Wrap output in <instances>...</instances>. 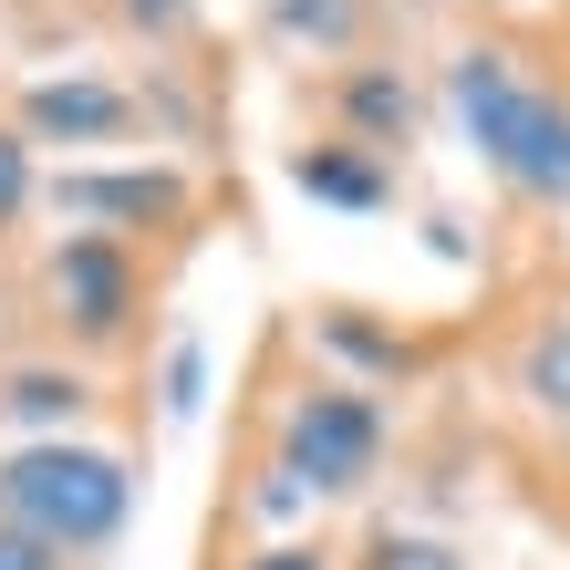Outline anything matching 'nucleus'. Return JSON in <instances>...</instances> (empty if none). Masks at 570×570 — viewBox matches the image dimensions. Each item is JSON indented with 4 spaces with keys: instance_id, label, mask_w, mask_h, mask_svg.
<instances>
[{
    "instance_id": "18",
    "label": "nucleus",
    "mask_w": 570,
    "mask_h": 570,
    "mask_svg": "<svg viewBox=\"0 0 570 570\" xmlns=\"http://www.w3.org/2000/svg\"><path fill=\"white\" fill-rule=\"evenodd\" d=\"M0 570H73V560H62V550H42L31 529H11V519H0Z\"/></svg>"
},
{
    "instance_id": "13",
    "label": "nucleus",
    "mask_w": 570,
    "mask_h": 570,
    "mask_svg": "<svg viewBox=\"0 0 570 570\" xmlns=\"http://www.w3.org/2000/svg\"><path fill=\"white\" fill-rule=\"evenodd\" d=\"M197 11H208V0H94V21H105L115 42H136V52H187Z\"/></svg>"
},
{
    "instance_id": "5",
    "label": "nucleus",
    "mask_w": 570,
    "mask_h": 570,
    "mask_svg": "<svg viewBox=\"0 0 570 570\" xmlns=\"http://www.w3.org/2000/svg\"><path fill=\"white\" fill-rule=\"evenodd\" d=\"M42 208L73 218V228H105V239H136V249H177L197 228V177L166 156H125V166H62L42 177Z\"/></svg>"
},
{
    "instance_id": "17",
    "label": "nucleus",
    "mask_w": 570,
    "mask_h": 570,
    "mask_svg": "<svg viewBox=\"0 0 570 570\" xmlns=\"http://www.w3.org/2000/svg\"><path fill=\"white\" fill-rule=\"evenodd\" d=\"M197 374H208V353H197V343H177V353H166V415H197Z\"/></svg>"
},
{
    "instance_id": "6",
    "label": "nucleus",
    "mask_w": 570,
    "mask_h": 570,
    "mask_svg": "<svg viewBox=\"0 0 570 570\" xmlns=\"http://www.w3.org/2000/svg\"><path fill=\"white\" fill-rule=\"evenodd\" d=\"M11 125L31 146H136L146 136V94L115 73H31L11 94Z\"/></svg>"
},
{
    "instance_id": "14",
    "label": "nucleus",
    "mask_w": 570,
    "mask_h": 570,
    "mask_svg": "<svg viewBox=\"0 0 570 570\" xmlns=\"http://www.w3.org/2000/svg\"><path fill=\"white\" fill-rule=\"evenodd\" d=\"M31 208H42V146H31L21 125L0 115V249L31 228Z\"/></svg>"
},
{
    "instance_id": "8",
    "label": "nucleus",
    "mask_w": 570,
    "mask_h": 570,
    "mask_svg": "<svg viewBox=\"0 0 570 570\" xmlns=\"http://www.w3.org/2000/svg\"><path fill=\"white\" fill-rule=\"evenodd\" d=\"M301 343H322L332 374H353V384H374V394L415 384L425 363H435V343H415L405 322H374L363 301H301Z\"/></svg>"
},
{
    "instance_id": "1",
    "label": "nucleus",
    "mask_w": 570,
    "mask_h": 570,
    "mask_svg": "<svg viewBox=\"0 0 570 570\" xmlns=\"http://www.w3.org/2000/svg\"><path fill=\"white\" fill-rule=\"evenodd\" d=\"M435 94H446L456 136L478 146V166L519 197V208L570 218V73H550V62H529L519 42L478 31V42L446 52Z\"/></svg>"
},
{
    "instance_id": "11",
    "label": "nucleus",
    "mask_w": 570,
    "mask_h": 570,
    "mask_svg": "<svg viewBox=\"0 0 570 570\" xmlns=\"http://www.w3.org/2000/svg\"><path fill=\"white\" fill-rule=\"evenodd\" d=\"M83 415H94V374L83 363H62V353L0 363V425H11V446H31V435H83Z\"/></svg>"
},
{
    "instance_id": "7",
    "label": "nucleus",
    "mask_w": 570,
    "mask_h": 570,
    "mask_svg": "<svg viewBox=\"0 0 570 570\" xmlns=\"http://www.w3.org/2000/svg\"><path fill=\"white\" fill-rule=\"evenodd\" d=\"M312 105H322L332 136H353V146H374V156H405L425 136V83L405 73V62H384V52L332 62V73L312 83Z\"/></svg>"
},
{
    "instance_id": "2",
    "label": "nucleus",
    "mask_w": 570,
    "mask_h": 570,
    "mask_svg": "<svg viewBox=\"0 0 570 570\" xmlns=\"http://www.w3.org/2000/svg\"><path fill=\"white\" fill-rule=\"evenodd\" d=\"M156 301H166V259L105 228H52L31 259V322L62 363H136L156 343Z\"/></svg>"
},
{
    "instance_id": "3",
    "label": "nucleus",
    "mask_w": 570,
    "mask_h": 570,
    "mask_svg": "<svg viewBox=\"0 0 570 570\" xmlns=\"http://www.w3.org/2000/svg\"><path fill=\"white\" fill-rule=\"evenodd\" d=\"M271 405L249 415V435L281 456V478L312 498V509H353V498H374L384 456H394V415L374 384L332 374V363H301L291 384H259Z\"/></svg>"
},
{
    "instance_id": "15",
    "label": "nucleus",
    "mask_w": 570,
    "mask_h": 570,
    "mask_svg": "<svg viewBox=\"0 0 570 570\" xmlns=\"http://www.w3.org/2000/svg\"><path fill=\"white\" fill-rule=\"evenodd\" d=\"M343 570H478V560H466L456 540H425V529H374Z\"/></svg>"
},
{
    "instance_id": "9",
    "label": "nucleus",
    "mask_w": 570,
    "mask_h": 570,
    "mask_svg": "<svg viewBox=\"0 0 570 570\" xmlns=\"http://www.w3.org/2000/svg\"><path fill=\"white\" fill-rule=\"evenodd\" d=\"M281 177L312 197V208H343V218H374V208H394V156H374V146H353V136H301L291 156H281Z\"/></svg>"
},
{
    "instance_id": "12",
    "label": "nucleus",
    "mask_w": 570,
    "mask_h": 570,
    "mask_svg": "<svg viewBox=\"0 0 570 570\" xmlns=\"http://www.w3.org/2000/svg\"><path fill=\"white\" fill-rule=\"evenodd\" d=\"M498 384H509L540 425L570 435V312H560V301H550V312H529V322L509 332V353H498Z\"/></svg>"
},
{
    "instance_id": "16",
    "label": "nucleus",
    "mask_w": 570,
    "mask_h": 570,
    "mask_svg": "<svg viewBox=\"0 0 570 570\" xmlns=\"http://www.w3.org/2000/svg\"><path fill=\"white\" fill-rule=\"evenodd\" d=\"M353 550L332 540V529H291V540H259V550H239L228 570H343Z\"/></svg>"
},
{
    "instance_id": "10",
    "label": "nucleus",
    "mask_w": 570,
    "mask_h": 570,
    "mask_svg": "<svg viewBox=\"0 0 570 570\" xmlns=\"http://www.w3.org/2000/svg\"><path fill=\"white\" fill-rule=\"evenodd\" d=\"M259 11V31H271L281 52H301V62H363L374 52V31H384V0H249Z\"/></svg>"
},
{
    "instance_id": "4",
    "label": "nucleus",
    "mask_w": 570,
    "mask_h": 570,
    "mask_svg": "<svg viewBox=\"0 0 570 570\" xmlns=\"http://www.w3.org/2000/svg\"><path fill=\"white\" fill-rule=\"evenodd\" d=\"M136 456L94 446V435H31V446H0V519L31 529L62 560H105L125 529H136Z\"/></svg>"
}]
</instances>
